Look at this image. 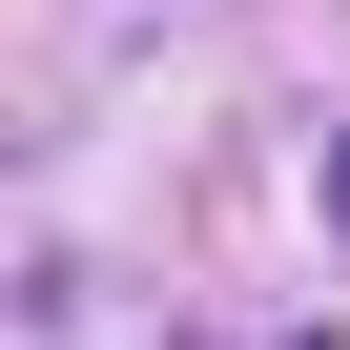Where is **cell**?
I'll list each match as a JSON object with an SVG mask.
<instances>
[{"label":"cell","mask_w":350,"mask_h":350,"mask_svg":"<svg viewBox=\"0 0 350 350\" xmlns=\"http://www.w3.org/2000/svg\"><path fill=\"white\" fill-rule=\"evenodd\" d=\"M329 227H350V144H329Z\"/></svg>","instance_id":"1"}]
</instances>
